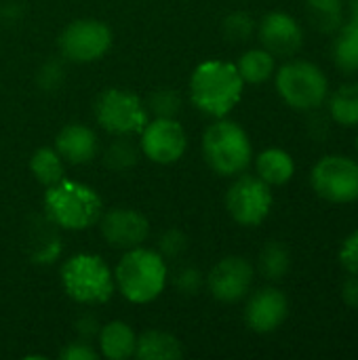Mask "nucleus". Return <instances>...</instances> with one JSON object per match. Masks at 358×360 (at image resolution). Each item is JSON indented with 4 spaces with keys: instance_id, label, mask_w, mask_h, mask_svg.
<instances>
[{
    "instance_id": "nucleus-1",
    "label": "nucleus",
    "mask_w": 358,
    "mask_h": 360,
    "mask_svg": "<svg viewBox=\"0 0 358 360\" xmlns=\"http://www.w3.org/2000/svg\"><path fill=\"white\" fill-rule=\"evenodd\" d=\"M243 78L234 63L211 59L200 63L190 78L194 105L215 118H224L243 95Z\"/></svg>"
},
{
    "instance_id": "nucleus-2",
    "label": "nucleus",
    "mask_w": 358,
    "mask_h": 360,
    "mask_svg": "<svg viewBox=\"0 0 358 360\" xmlns=\"http://www.w3.org/2000/svg\"><path fill=\"white\" fill-rule=\"evenodd\" d=\"M167 283L165 259L148 249L135 247L124 253L114 272V285L133 304H148L156 300Z\"/></svg>"
},
{
    "instance_id": "nucleus-3",
    "label": "nucleus",
    "mask_w": 358,
    "mask_h": 360,
    "mask_svg": "<svg viewBox=\"0 0 358 360\" xmlns=\"http://www.w3.org/2000/svg\"><path fill=\"white\" fill-rule=\"evenodd\" d=\"M44 207L49 219L68 230H84L101 217V198L93 188L78 181L61 179L49 186Z\"/></svg>"
},
{
    "instance_id": "nucleus-4",
    "label": "nucleus",
    "mask_w": 358,
    "mask_h": 360,
    "mask_svg": "<svg viewBox=\"0 0 358 360\" xmlns=\"http://www.w3.org/2000/svg\"><path fill=\"white\" fill-rule=\"evenodd\" d=\"M281 99L300 112L321 108L329 97V78L312 61L291 59L274 72Z\"/></svg>"
},
{
    "instance_id": "nucleus-5",
    "label": "nucleus",
    "mask_w": 358,
    "mask_h": 360,
    "mask_svg": "<svg viewBox=\"0 0 358 360\" xmlns=\"http://www.w3.org/2000/svg\"><path fill=\"white\" fill-rule=\"evenodd\" d=\"M203 154L209 167L219 175H238L253 158L249 135L232 120H217L205 131Z\"/></svg>"
},
{
    "instance_id": "nucleus-6",
    "label": "nucleus",
    "mask_w": 358,
    "mask_h": 360,
    "mask_svg": "<svg viewBox=\"0 0 358 360\" xmlns=\"http://www.w3.org/2000/svg\"><path fill=\"white\" fill-rule=\"evenodd\" d=\"M65 293L80 304H103L114 293V276L101 257L80 253L70 257L61 270Z\"/></svg>"
},
{
    "instance_id": "nucleus-7",
    "label": "nucleus",
    "mask_w": 358,
    "mask_h": 360,
    "mask_svg": "<svg viewBox=\"0 0 358 360\" xmlns=\"http://www.w3.org/2000/svg\"><path fill=\"white\" fill-rule=\"evenodd\" d=\"M310 184L327 202H354L358 200V160L344 154H327L312 167Z\"/></svg>"
},
{
    "instance_id": "nucleus-8",
    "label": "nucleus",
    "mask_w": 358,
    "mask_h": 360,
    "mask_svg": "<svg viewBox=\"0 0 358 360\" xmlns=\"http://www.w3.org/2000/svg\"><path fill=\"white\" fill-rule=\"evenodd\" d=\"M95 118L106 131L127 137L143 131L148 124V110L137 95L120 89H108L95 101Z\"/></svg>"
},
{
    "instance_id": "nucleus-9",
    "label": "nucleus",
    "mask_w": 358,
    "mask_h": 360,
    "mask_svg": "<svg viewBox=\"0 0 358 360\" xmlns=\"http://www.w3.org/2000/svg\"><path fill=\"white\" fill-rule=\"evenodd\" d=\"M226 209L241 226H260L272 209V192L257 175H241L226 194Z\"/></svg>"
},
{
    "instance_id": "nucleus-10",
    "label": "nucleus",
    "mask_w": 358,
    "mask_h": 360,
    "mask_svg": "<svg viewBox=\"0 0 358 360\" xmlns=\"http://www.w3.org/2000/svg\"><path fill=\"white\" fill-rule=\"evenodd\" d=\"M112 44V32L103 21L78 19L70 23L59 36V49L63 57L78 63H89L108 53Z\"/></svg>"
},
{
    "instance_id": "nucleus-11",
    "label": "nucleus",
    "mask_w": 358,
    "mask_h": 360,
    "mask_svg": "<svg viewBox=\"0 0 358 360\" xmlns=\"http://www.w3.org/2000/svg\"><path fill=\"white\" fill-rule=\"evenodd\" d=\"M186 133L175 118H156L141 131V150L154 162L171 165L179 160L186 152Z\"/></svg>"
},
{
    "instance_id": "nucleus-12",
    "label": "nucleus",
    "mask_w": 358,
    "mask_h": 360,
    "mask_svg": "<svg viewBox=\"0 0 358 360\" xmlns=\"http://www.w3.org/2000/svg\"><path fill=\"white\" fill-rule=\"evenodd\" d=\"M257 36L262 46L274 57H293L304 46V30L295 17L283 11L268 13L260 25Z\"/></svg>"
},
{
    "instance_id": "nucleus-13",
    "label": "nucleus",
    "mask_w": 358,
    "mask_h": 360,
    "mask_svg": "<svg viewBox=\"0 0 358 360\" xmlns=\"http://www.w3.org/2000/svg\"><path fill=\"white\" fill-rule=\"evenodd\" d=\"M209 291L217 302L234 304L243 300L253 283V266L245 257H226L209 274Z\"/></svg>"
},
{
    "instance_id": "nucleus-14",
    "label": "nucleus",
    "mask_w": 358,
    "mask_h": 360,
    "mask_svg": "<svg viewBox=\"0 0 358 360\" xmlns=\"http://www.w3.org/2000/svg\"><path fill=\"white\" fill-rule=\"evenodd\" d=\"M101 219V234L114 249H135L141 247L150 234L148 219L133 209H112Z\"/></svg>"
},
{
    "instance_id": "nucleus-15",
    "label": "nucleus",
    "mask_w": 358,
    "mask_h": 360,
    "mask_svg": "<svg viewBox=\"0 0 358 360\" xmlns=\"http://www.w3.org/2000/svg\"><path fill=\"white\" fill-rule=\"evenodd\" d=\"M289 314L287 295L281 289L266 287L251 295L245 308L247 327L255 333H272L276 331Z\"/></svg>"
},
{
    "instance_id": "nucleus-16",
    "label": "nucleus",
    "mask_w": 358,
    "mask_h": 360,
    "mask_svg": "<svg viewBox=\"0 0 358 360\" xmlns=\"http://www.w3.org/2000/svg\"><path fill=\"white\" fill-rule=\"evenodd\" d=\"M57 154L70 165H84L97 154V137L84 124H68L55 139Z\"/></svg>"
},
{
    "instance_id": "nucleus-17",
    "label": "nucleus",
    "mask_w": 358,
    "mask_h": 360,
    "mask_svg": "<svg viewBox=\"0 0 358 360\" xmlns=\"http://www.w3.org/2000/svg\"><path fill=\"white\" fill-rule=\"evenodd\" d=\"M255 171L268 186H285L295 175V162L289 152L281 148H268L255 158Z\"/></svg>"
},
{
    "instance_id": "nucleus-18",
    "label": "nucleus",
    "mask_w": 358,
    "mask_h": 360,
    "mask_svg": "<svg viewBox=\"0 0 358 360\" xmlns=\"http://www.w3.org/2000/svg\"><path fill=\"white\" fill-rule=\"evenodd\" d=\"M137 338L122 321H112L99 331V350L106 359L124 360L135 354Z\"/></svg>"
},
{
    "instance_id": "nucleus-19",
    "label": "nucleus",
    "mask_w": 358,
    "mask_h": 360,
    "mask_svg": "<svg viewBox=\"0 0 358 360\" xmlns=\"http://www.w3.org/2000/svg\"><path fill=\"white\" fill-rule=\"evenodd\" d=\"M181 354V344L162 331H146L135 346V356L139 360H177Z\"/></svg>"
},
{
    "instance_id": "nucleus-20",
    "label": "nucleus",
    "mask_w": 358,
    "mask_h": 360,
    "mask_svg": "<svg viewBox=\"0 0 358 360\" xmlns=\"http://www.w3.org/2000/svg\"><path fill=\"white\" fill-rule=\"evenodd\" d=\"M333 61L344 74L358 72V23L348 19L340 25L333 40Z\"/></svg>"
},
{
    "instance_id": "nucleus-21",
    "label": "nucleus",
    "mask_w": 358,
    "mask_h": 360,
    "mask_svg": "<svg viewBox=\"0 0 358 360\" xmlns=\"http://www.w3.org/2000/svg\"><path fill=\"white\" fill-rule=\"evenodd\" d=\"M306 15L321 34H335L344 23V0H306Z\"/></svg>"
},
{
    "instance_id": "nucleus-22",
    "label": "nucleus",
    "mask_w": 358,
    "mask_h": 360,
    "mask_svg": "<svg viewBox=\"0 0 358 360\" xmlns=\"http://www.w3.org/2000/svg\"><path fill=\"white\" fill-rule=\"evenodd\" d=\"M236 70H238L243 82L262 84V82L270 80L272 74L276 72V61H274V55L268 53L264 46L262 49H249L238 59Z\"/></svg>"
},
{
    "instance_id": "nucleus-23",
    "label": "nucleus",
    "mask_w": 358,
    "mask_h": 360,
    "mask_svg": "<svg viewBox=\"0 0 358 360\" xmlns=\"http://www.w3.org/2000/svg\"><path fill=\"white\" fill-rule=\"evenodd\" d=\"M327 99H329V116L335 124L348 129L358 127V82L342 84Z\"/></svg>"
},
{
    "instance_id": "nucleus-24",
    "label": "nucleus",
    "mask_w": 358,
    "mask_h": 360,
    "mask_svg": "<svg viewBox=\"0 0 358 360\" xmlns=\"http://www.w3.org/2000/svg\"><path fill=\"white\" fill-rule=\"evenodd\" d=\"M289 268H291L289 249L279 240H270L260 253V272H262V276L268 278V281H281V278L287 276Z\"/></svg>"
},
{
    "instance_id": "nucleus-25",
    "label": "nucleus",
    "mask_w": 358,
    "mask_h": 360,
    "mask_svg": "<svg viewBox=\"0 0 358 360\" xmlns=\"http://www.w3.org/2000/svg\"><path fill=\"white\" fill-rule=\"evenodd\" d=\"M30 169H32L34 177L40 184H44L46 188L63 179V158L53 148L36 150L30 160Z\"/></svg>"
},
{
    "instance_id": "nucleus-26",
    "label": "nucleus",
    "mask_w": 358,
    "mask_h": 360,
    "mask_svg": "<svg viewBox=\"0 0 358 360\" xmlns=\"http://www.w3.org/2000/svg\"><path fill=\"white\" fill-rule=\"evenodd\" d=\"M106 165L114 171H127L135 167L139 158V150L129 141V139H116L108 150H106Z\"/></svg>"
},
{
    "instance_id": "nucleus-27",
    "label": "nucleus",
    "mask_w": 358,
    "mask_h": 360,
    "mask_svg": "<svg viewBox=\"0 0 358 360\" xmlns=\"http://www.w3.org/2000/svg\"><path fill=\"white\" fill-rule=\"evenodd\" d=\"M222 32L224 36L230 40V42H245L253 36L255 32V21L251 15L247 13H232L224 19V25H222Z\"/></svg>"
},
{
    "instance_id": "nucleus-28",
    "label": "nucleus",
    "mask_w": 358,
    "mask_h": 360,
    "mask_svg": "<svg viewBox=\"0 0 358 360\" xmlns=\"http://www.w3.org/2000/svg\"><path fill=\"white\" fill-rule=\"evenodd\" d=\"M148 108L158 116V118H175V114L181 108V97L173 89H158L150 95Z\"/></svg>"
},
{
    "instance_id": "nucleus-29",
    "label": "nucleus",
    "mask_w": 358,
    "mask_h": 360,
    "mask_svg": "<svg viewBox=\"0 0 358 360\" xmlns=\"http://www.w3.org/2000/svg\"><path fill=\"white\" fill-rule=\"evenodd\" d=\"M340 264L346 270V274L358 276V230L346 236V240L340 247Z\"/></svg>"
},
{
    "instance_id": "nucleus-30",
    "label": "nucleus",
    "mask_w": 358,
    "mask_h": 360,
    "mask_svg": "<svg viewBox=\"0 0 358 360\" xmlns=\"http://www.w3.org/2000/svg\"><path fill=\"white\" fill-rule=\"evenodd\" d=\"M175 285L179 287V291L181 293H196L198 289H200V285H203V278H200V274H198V270H194V268H186V270H181L179 274H177V278H175Z\"/></svg>"
},
{
    "instance_id": "nucleus-31",
    "label": "nucleus",
    "mask_w": 358,
    "mask_h": 360,
    "mask_svg": "<svg viewBox=\"0 0 358 360\" xmlns=\"http://www.w3.org/2000/svg\"><path fill=\"white\" fill-rule=\"evenodd\" d=\"M160 249L167 257H177L184 249H186V238L177 232V230H171L162 236L160 240Z\"/></svg>"
},
{
    "instance_id": "nucleus-32",
    "label": "nucleus",
    "mask_w": 358,
    "mask_h": 360,
    "mask_svg": "<svg viewBox=\"0 0 358 360\" xmlns=\"http://www.w3.org/2000/svg\"><path fill=\"white\" fill-rule=\"evenodd\" d=\"M340 295H342V302L352 308L358 310V276L357 274H348L340 287Z\"/></svg>"
},
{
    "instance_id": "nucleus-33",
    "label": "nucleus",
    "mask_w": 358,
    "mask_h": 360,
    "mask_svg": "<svg viewBox=\"0 0 358 360\" xmlns=\"http://www.w3.org/2000/svg\"><path fill=\"white\" fill-rule=\"evenodd\" d=\"M61 360H97V352L89 344H68L61 352Z\"/></svg>"
},
{
    "instance_id": "nucleus-34",
    "label": "nucleus",
    "mask_w": 358,
    "mask_h": 360,
    "mask_svg": "<svg viewBox=\"0 0 358 360\" xmlns=\"http://www.w3.org/2000/svg\"><path fill=\"white\" fill-rule=\"evenodd\" d=\"M76 327H78V331H80L82 335H87V338H89V335H93V333L97 331V323H95V319H91V316H89V319L78 321V325H76Z\"/></svg>"
},
{
    "instance_id": "nucleus-35",
    "label": "nucleus",
    "mask_w": 358,
    "mask_h": 360,
    "mask_svg": "<svg viewBox=\"0 0 358 360\" xmlns=\"http://www.w3.org/2000/svg\"><path fill=\"white\" fill-rule=\"evenodd\" d=\"M348 11H350V19L358 23V0H348Z\"/></svg>"
},
{
    "instance_id": "nucleus-36",
    "label": "nucleus",
    "mask_w": 358,
    "mask_h": 360,
    "mask_svg": "<svg viewBox=\"0 0 358 360\" xmlns=\"http://www.w3.org/2000/svg\"><path fill=\"white\" fill-rule=\"evenodd\" d=\"M357 152H358V137H357Z\"/></svg>"
}]
</instances>
